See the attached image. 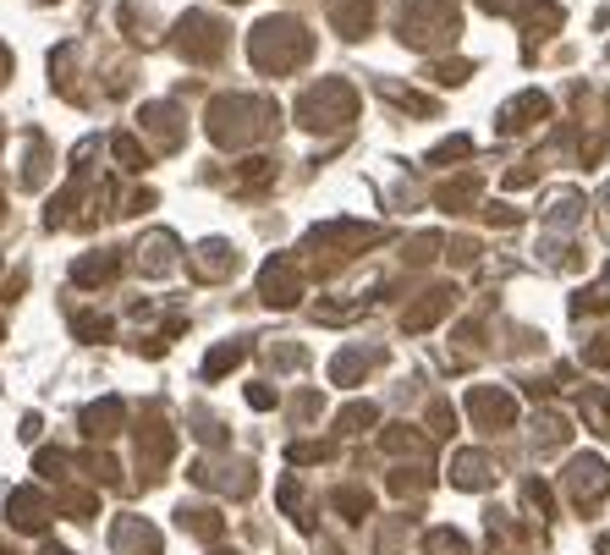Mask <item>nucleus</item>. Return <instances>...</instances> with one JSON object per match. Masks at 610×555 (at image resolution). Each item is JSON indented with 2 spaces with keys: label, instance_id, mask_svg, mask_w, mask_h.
<instances>
[{
  "label": "nucleus",
  "instance_id": "1",
  "mask_svg": "<svg viewBox=\"0 0 610 555\" xmlns=\"http://www.w3.org/2000/svg\"><path fill=\"white\" fill-rule=\"evenodd\" d=\"M276 127H281V111L265 94H220L204 111V133H209L215 148H254V143L270 138Z\"/></svg>",
  "mask_w": 610,
  "mask_h": 555
},
{
  "label": "nucleus",
  "instance_id": "2",
  "mask_svg": "<svg viewBox=\"0 0 610 555\" xmlns=\"http://www.w3.org/2000/svg\"><path fill=\"white\" fill-rule=\"evenodd\" d=\"M308 55H313V33H308L298 17H265V22L248 33V61H254V72H265V78L298 72V66H308Z\"/></svg>",
  "mask_w": 610,
  "mask_h": 555
},
{
  "label": "nucleus",
  "instance_id": "3",
  "mask_svg": "<svg viewBox=\"0 0 610 555\" xmlns=\"http://www.w3.org/2000/svg\"><path fill=\"white\" fill-rule=\"evenodd\" d=\"M396 33H402V44H413L418 55H435V50L457 44L462 6L457 0H402V11H396Z\"/></svg>",
  "mask_w": 610,
  "mask_h": 555
},
{
  "label": "nucleus",
  "instance_id": "4",
  "mask_svg": "<svg viewBox=\"0 0 610 555\" xmlns=\"http://www.w3.org/2000/svg\"><path fill=\"white\" fill-rule=\"evenodd\" d=\"M298 122L308 133H341L358 122V89L347 78H319L298 94Z\"/></svg>",
  "mask_w": 610,
  "mask_h": 555
},
{
  "label": "nucleus",
  "instance_id": "5",
  "mask_svg": "<svg viewBox=\"0 0 610 555\" xmlns=\"http://www.w3.org/2000/svg\"><path fill=\"white\" fill-rule=\"evenodd\" d=\"M374 243H385V226H363V220H324V226H313L303 237V254L308 259H319L324 254V265H347L352 254H363V248H374Z\"/></svg>",
  "mask_w": 610,
  "mask_h": 555
},
{
  "label": "nucleus",
  "instance_id": "6",
  "mask_svg": "<svg viewBox=\"0 0 610 555\" xmlns=\"http://www.w3.org/2000/svg\"><path fill=\"white\" fill-rule=\"evenodd\" d=\"M226 22L220 17H209V11H187V17H176V28H170V50L187 61V66H215L220 55H226Z\"/></svg>",
  "mask_w": 610,
  "mask_h": 555
},
{
  "label": "nucleus",
  "instance_id": "7",
  "mask_svg": "<svg viewBox=\"0 0 610 555\" xmlns=\"http://www.w3.org/2000/svg\"><path fill=\"white\" fill-rule=\"evenodd\" d=\"M478 6L495 11V17H517L523 33H528V50H534V39H550V33H561V22H567L561 0H478Z\"/></svg>",
  "mask_w": 610,
  "mask_h": 555
},
{
  "label": "nucleus",
  "instance_id": "8",
  "mask_svg": "<svg viewBox=\"0 0 610 555\" xmlns=\"http://www.w3.org/2000/svg\"><path fill=\"white\" fill-rule=\"evenodd\" d=\"M259 297H265L270 308H292V302L303 297V265H298L292 254H276V259L259 270Z\"/></svg>",
  "mask_w": 610,
  "mask_h": 555
},
{
  "label": "nucleus",
  "instance_id": "9",
  "mask_svg": "<svg viewBox=\"0 0 610 555\" xmlns=\"http://www.w3.org/2000/svg\"><path fill=\"white\" fill-rule=\"evenodd\" d=\"M567 495H572V506H600L610 495V467L600 456H578L567 467Z\"/></svg>",
  "mask_w": 610,
  "mask_h": 555
},
{
  "label": "nucleus",
  "instance_id": "10",
  "mask_svg": "<svg viewBox=\"0 0 610 555\" xmlns=\"http://www.w3.org/2000/svg\"><path fill=\"white\" fill-rule=\"evenodd\" d=\"M138 122H144V133L154 138V148H159V154H176V148H182V138H187L182 111H176L170 100H154V105H144V116H138Z\"/></svg>",
  "mask_w": 610,
  "mask_h": 555
},
{
  "label": "nucleus",
  "instance_id": "11",
  "mask_svg": "<svg viewBox=\"0 0 610 555\" xmlns=\"http://www.w3.org/2000/svg\"><path fill=\"white\" fill-rule=\"evenodd\" d=\"M176 248H182L176 232H165V226L144 232L138 248H133V254H138V270H144V276H170V270H176Z\"/></svg>",
  "mask_w": 610,
  "mask_h": 555
},
{
  "label": "nucleus",
  "instance_id": "12",
  "mask_svg": "<svg viewBox=\"0 0 610 555\" xmlns=\"http://www.w3.org/2000/svg\"><path fill=\"white\" fill-rule=\"evenodd\" d=\"M374 11H380V0H324V17L341 39H363L374 28Z\"/></svg>",
  "mask_w": 610,
  "mask_h": 555
},
{
  "label": "nucleus",
  "instance_id": "13",
  "mask_svg": "<svg viewBox=\"0 0 610 555\" xmlns=\"http://www.w3.org/2000/svg\"><path fill=\"white\" fill-rule=\"evenodd\" d=\"M452 308H457V286H430V291H424V297L402 314V330H413V336H418V330H430L435 319H446Z\"/></svg>",
  "mask_w": 610,
  "mask_h": 555
},
{
  "label": "nucleus",
  "instance_id": "14",
  "mask_svg": "<svg viewBox=\"0 0 610 555\" xmlns=\"http://www.w3.org/2000/svg\"><path fill=\"white\" fill-rule=\"evenodd\" d=\"M467 413L478 418L484 429H511V423H517V402H511L506 391H489V386H473V397H467Z\"/></svg>",
  "mask_w": 610,
  "mask_h": 555
},
{
  "label": "nucleus",
  "instance_id": "15",
  "mask_svg": "<svg viewBox=\"0 0 610 555\" xmlns=\"http://www.w3.org/2000/svg\"><path fill=\"white\" fill-rule=\"evenodd\" d=\"M550 116V100L539 94V89H528V94H517V100H506L500 105V133H523V127H534V122H545Z\"/></svg>",
  "mask_w": 610,
  "mask_h": 555
},
{
  "label": "nucleus",
  "instance_id": "16",
  "mask_svg": "<svg viewBox=\"0 0 610 555\" xmlns=\"http://www.w3.org/2000/svg\"><path fill=\"white\" fill-rule=\"evenodd\" d=\"M193 276H198V280H226V276H237V248H231V243H220V237L198 243V248H193Z\"/></svg>",
  "mask_w": 610,
  "mask_h": 555
},
{
  "label": "nucleus",
  "instance_id": "17",
  "mask_svg": "<svg viewBox=\"0 0 610 555\" xmlns=\"http://www.w3.org/2000/svg\"><path fill=\"white\" fill-rule=\"evenodd\" d=\"M111 545H116V555H159V534H154L149 523H138V517H122L116 534H111Z\"/></svg>",
  "mask_w": 610,
  "mask_h": 555
},
{
  "label": "nucleus",
  "instance_id": "18",
  "mask_svg": "<svg viewBox=\"0 0 610 555\" xmlns=\"http://www.w3.org/2000/svg\"><path fill=\"white\" fill-rule=\"evenodd\" d=\"M489 479H495V456H484V451H457V456H452V484L484 490Z\"/></svg>",
  "mask_w": 610,
  "mask_h": 555
},
{
  "label": "nucleus",
  "instance_id": "19",
  "mask_svg": "<svg viewBox=\"0 0 610 555\" xmlns=\"http://www.w3.org/2000/svg\"><path fill=\"white\" fill-rule=\"evenodd\" d=\"M374 363H380V352H358V347H341V352L330 358V380H335V386H358V380H363Z\"/></svg>",
  "mask_w": 610,
  "mask_h": 555
},
{
  "label": "nucleus",
  "instance_id": "20",
  "mask_svg": "<svg viewBox=\"0 0 610 555\" xmlns=\"http://www.w3.org/2000/svg\"><path fill=\"white\" fill-rule=\"evenodd\" d=\"M116 270H122V254H89V259L72 265V280L77 286H105V280H116Z\"/></svg>",
  "mask_w": 610,
  "mask_h": 555
},
{
  "label": "nucleus",
  "instance_id": "21",
  "mask_svg": "<svg viewBox=\"0 0 610 555\" xmlns=\"http://www.w3.org/2000/svg\"><path fill=\"white\" fill-rule=\"evenodd\" d=\"M11 523H17V528H44V523H50V501L33 495V490H17V495H11Z\"/></svg>",
  "mask_w": 610,
  "mask_h": 555
},
{
  "label": "nucleus",
  "instance_id": "22",
  "mask_svg": "<svg viewBox=\"0 0 610 555\" xmlns=\"http://www.w3.org/2000/svg\"><path fill=\"white\" fill-rule=\"evenodd\" d=\"M478 193H484V176H457V182H446L441 193H435V204L441 209H467V204H478Z\"/></svg>",
  "mask_w": 610,
  "mask_h": 555
},
{
  "label": "nucleus",
  "instance_id": "23",
  "mask_svg": "<svg viewBox=\"0 0 610 555\" xmlns=\"http://www.w3.org/2000/svg\"><path fill=\"white\" fill-rule=\"evenodd\" d=\"M380 94H385L391 105H402V111H413V116H435V100H430V94H418V89H402V83H391V78H380Z\"/></svg>",
  "mask_w": 610,
  "mask_h": 555
},
{
  "label": "nucleus",
  "instance_id": "24",
  "mask_svg": "<svg viewBox=\"0 0 610 555\" xmlns=\"http://www.w3.org/2000/svg\"><path fill=\"white\" fill-rule=\"evenodd\" d=\"M116 423H122V402H116V397H105V402H94V408L83 413V429H89L94 440L116 434Z\"/></svg>",
  "mask_w": 610,
  "mask_h": 555
},
{
  "label": "nucleus",
  "instance_id": "25",
  "mask_svg": "<svg viewBox=\"0 0 610 555\" xmlns=\"http://www.w3.org/2000/svg\"><path fill=\"white\" fill-rule=\"evenodd\" d=\"M111 154H116L122 171H144V165H149V148L133 138V133H116V138H111Z\"/></svg>",
  "mask_w": 610,
  "mask_h": 555
},
{
  "label": "nucleus",
  "instance_id": "26",
  "mask_svg": "<svg viewBox=\"0 0 610 555\" xmlns=\"http://www.w3.org/2000/svg\"><path fill=\"white\" fill-rule=\"evenodd\" d=\"M242 352H248L242 341H226V347H215V352L204 358V374L215 380V374H226V369H237V363H242Z\"/></svg>",
  "mask_w": 610,
  "mask_h": 555
},
{
  "label": "nucleus",
  "instance_id": "27",
  "mask_svg": "<svg viewBox=\"0 0 610 555\" xmlns=\"http://www.w3.org/2000/svg\"><path fill=\"white\" fill-rule=\"evenodd\" d=\"M441 248H446V237H441V232H424V237H413V243H407V259H413V265H430Z\"/></svg>",
  "mask_w": 610,
  "mask_h": 555
},
{
  "label": "nucleus",
  "instance_id": "28",
  "mask_svg": "<svg viewBox=\"0 0 610 555\" xmlns=\"http://www.w3.org/2000/svg\"><path fill=\"white\" fill-rule=\"evenodd\" d=\"M467 154H473V138H446V143H435V148H430V165H446V160H467Z\"/></svg>",
  "mask_w": 610,
  "mask_h": 555
},
{
  "label": "nucleus",
  "instance_id": "29",
  "mask_svg": "<svg viewBox=\"0 0 610 555\" xmlns=\"http://www.w3.org/2000/svg\"><path fill=\"white\" fill-rule=\"evenodd\" d=\"M572 308H578V314H583V308H610V270L595 280L589 291H578V302H572Z\"/></svg>",
  "mask_w": 610,
  "mask_h": 555
},
{
  "label": "nucleus",
  "instance_id": "30",
  "mask_svg": "<svg viewBox=\"0 0 610 555\" xmlns=\"http://www.w3.org/2000/svg\"><path fill=\"white\" fill-rule=\"evenodd\" d=\"M430 555H467V539L452 534V528H435L430 534Z\"/></svg>",
  "mask_w": 610,
  "mask_h": 555
},
{
  "label": "nucleus",
  "instance_id": "31",
  "mask_svg": "<svg viewBox=\"0 0 610 555\" xmlns=\"http://www.w3.org/2000/svg\"><path fill=\"white\" fill-rule=\"evenodd\" d=\"M44 182V138L28 143V171H22V187H39Z\"/></svg>",
  "mask_w": 610,
  "mask_h": 555
},
{
  "label": "nucleus",
  "instance_id": "32",
  "mask_svg": "<svg viewBox=\"0 0 610 555\" xmlns=\"http://www.w3.org/2000/svg\"><path fill=\"white\" fill-rule=\"evenodd\" d=\"M578 215H583V198H578V193H561V198H556V209H550V220H556V226H572Z\"/></svg>",
  "mask_w": 610,
  "mask_h": 555
},
{
  "label": "nucleus",
  "instance_id": "33",
  "mask_svg": "<svg viewBox=\"0 0 610 555\" xmlns=\"http://www.w3.org/2000/svg\"><path fill=\"white\" fill-rule=\"evenodd\" d=\"M583 413L595 418V429H600V434H610V408H606V397H600V391H583Z\"/></svg>",
  "mask_w": 610,
  "mask_h": 555
},
{
  "label": "nucleus",
  "instance_id": "34",
  "mask_svg": "<svg viewBox=\"0 0 610 555\" xmlns=\"http://www.w3.org/2000/svg\"><path fill=\"white\" fill-rule=\"evenodd\" d=\"M467 72H473V61H435V66H430L435 83H462Z\"/></svg>",
  "mask_w": 610,
  "mask_h": 555
},
{
  "label": "nucleus",
  "instance_id": "35",
  "mask_svg": "<svg viewBox=\"0 0 610 555\" xmlns=\"http://www.w3.org/2000/svg\"><path fill=\"white\" fill-rule=\"evenodd\" d=\"M335 506H341V512H352V523H358V517L369 512V495H363V490H335Z\"/></svg>",
  "mask_w": 610,
  "mask_h": 555
},
{
  "label": "nucleus",
  "instance_id": "36",
  "mask_svg": "<svg viewBox=\"0 0 610 555\" xmlns=\"http://www.w3.org/2000/svg\"><path fill=\"white\" fill-rule=\"evenodd\" d=\"M369 423H374V408H369V402H358V408L341 413V429H347V434H358V429H369Z\"/></svg>",
  "mask_w": 610,
  "mask_h": 555
},
{
  "label": "nucleus",
  "instance_id": "37",
  "mask_svg": "<svg viewBox=\"0 0 610 555\" xmlns=\"http://www.w3.org/2000/svg\"><path fill=\"white\" fill-rule=\"evenodd\" d=\"M77 336H89V341H105V336H111V319H94V314H83V319H77Z\"/></svg>",
  "mask_w": 610,
  "mask_h": 555
},
{
  "label": "nucleus",
  "instance_id": "38",
  "mask_svg": "<svg viewBox=\"0 0 610 555\" xmlns=\"http://www.w3.org/2000/svg\"><path fill=\"white\" fill-rule=\"evenodd\" d=\"M484 220H495V226H517L523 215H517L511 204H489V209H484Z\"/></svg>",
  "mask_w": 610,
  "mask_h": 555
},
{
  "label": "nucleus",
  "instance_id": "39",
  "mask_svg": "<svg viewBox=\"0 0 610 555\" xmlns=\"http://www.w3.org/2000/svg\"><path fill=\"white\" fill-rule=\"evenodd\" d=\"M6 72H11V50L0 44V83H6Z\"/></svg>",
  "mask_w": 610,
  "mask_h": 555
},
{
  "label": "nucleus",
  "instance_id": "40",
  "mask_svg": "<svg viewBox=\"0 0 610 555\" xmlns=\"http://www.w3.org/2000/svg\"><path fill=\"white\" fill-rule=\"evenodd\" d=\"M600 555H610V534H606V539H600Z\"/></svg>",
  "mask_w": 610,
  "mask_h": 555
},
{
  "label": "nucleus",
  "instance_id": "41",
  "mask_svg": "<svg viewBox=\"0 0 610 555\" xmlns=\"http://www.w3.org/2000/svg\"><path fill=\"white\" fill-rule=\"evenodd\" d=\"M44 555H66V551H44Z\"/></svg>",
  "mask_w": 610,
  "mask_h": 555
}]
</instances>
